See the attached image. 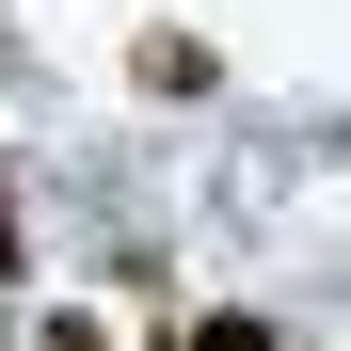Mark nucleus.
<instances>
[{
    "mask_svg": "<svg viewBox=\"0 0 351 351\" xmlns=\"http://www.w3.org/2000/svg\"><path fill=\"white\" fill-rule=\"evenodd\" d=\"M128 80H144L160 112H192V96H223V64H208V32H144V48H128Z\"/></svg>",
    "mask_w": 351,
    "mask_h": 351,
    "instance_id": "f257e3e1",
    "label": "nucleus"
},
{
    "mask_svg": "<svg viewBox=\"0 0 351 351\" xmlns=\"http://www.w3.org/2000/svg\"><path fill=\"white\" fill-rule=\"evenodd\" d=\"M160 351H271V319H256V304H208L192 335H160Z\"/></svg>",
    "mask_w": 351,
    "mask_h": 351,
    "instance_id": "f03ea898",
    "label": "nucleus"
},
{
    "mask_svg": "<svg viewBox=\"0 0 351 351\" xmlns=\"http://www.w3.org/2000/svg\"><path fill=\"white\" fill-rule=\"evenodd\" d=\"M48 351H112V319H80V304H48Z\"/></svg>",
    "mask_w": 351,
    "mask_h": 351,
    "instance_id": "7ed1b4c3",
    "label": "nucleus"
},
{
    "mask_svg": "<svg viewBox=\"0 0 351 351\" xmlns=\"http://www.w3.org/2000/svg\"><path fill=\"white\" fill-rule=\"evenodd\" d=\"M0 304H16V176H0Z\"/></svg>",
    "mask_w": 351,
    "mask_h": 351,
    "instance_id": "20e7f679",
    "label": "nucleus"
}]
</instances>
